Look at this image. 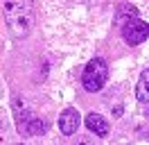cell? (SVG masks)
Returning a JSON list of instances; mask_svg holds the SVG:
<instances>
[{
    "instance_id": "cell-9",
    "label": "cell",
    "mask_w": 149,
    "mask_h": 145,
    "mask_svg": "<svg viewBox=\"0 0 149 145\" xmlns=\"http://www.w3.org/2000/svg\"><path fill=\"white\" fill-rule=\"evenodd\" d=\"M74 145H95V141L91 138V136H77Z\"/></svg>"
},
{
    "instance_id": "cell-8",
    "label": "cell",
    "mask_w": 149,
    "mask_h": 145,
    "mask_svg": "<svg viewBox=\"0 0 149 145\" xmlns=\"http://www.w3.org/2000/svg\"><path fill=\"white\" fill-rule=\"evenodd\" d=\"M133 18H138V9L133 7V5H120L118 7V16H115V25L120 27H124L127 23H131Z\"/></svg>"
},
{
    "instance_id": "cell-1",
    "label": "cell",
    "mask_w": 149,
    "mask_h": 145,
    "mask_svg": "<svg viewBox=\"0 0 149 145\" xmlns=\"http://www.w3.org/2000/svg\"><path fill=\"white\" fill-rule=\"evenodd\" d=\"M2 14L11 34L25 39L34 25V0H5Z\"/></svg>"
},
{
    "instance_id": "cell-4",
    "label": "cell",
    "mask_w": 149,
    "mask_h": 145,
    "mask_svg": "<svg viewBox=\"0 0 149 145\" xmlns=\"http://www.w3.org/2000/svg\"><path fill=\"white\" fill-rule=\"evenodd\" d=\"M122 36H124V43L127 45H140L142 41H147L149 25L142 18H133L131 23H127L122 27Z\"/></svg>"
},
{
    "instance_id": "cell-5",
    "label": "cell",
    "mask_w": 149,
    "mask_h": 145,
    "mask_svg": "<svg viewBox=\"0 0 149 145\" xmlns=\"http://www.w3.org/2000/svg\"><path fill=\"white\" fill-rule=\"evenodd\" d=\"M81 122V116L77 109H63L61 116H59V132L63 136H72L77 134V127Z\"/></svg>"
},
{
    "instance_id": "cell-10",
    "label": "cell",
    "mask_w": 149,
    "mask_h": 145,
    "mask_svg": "<svg viewBox=\"0 0 149 145\" xmlns=\"http://www.w3.org/2000/svg\"><path fill=\"white\" fill-rule=\"evenodd\" d=\"M147 116H149V109H147Z\"/></svg>"
},
{
    "instance_id": "cell-7",
    "label": "cell",
    "mask_w": 149,
    "mask_h": 145,
    "mask_svg": "<svg viewBox=\"0 0 149 145\" xmlns=\"http://www.w3.org/2000/svg\"><path fill=\"white\" fill-rule=\"evenodd\" d=\"M136 100L140 104H149V68L142 70L138 84H136Z\"/></svg>"
},
{
    "instance_id": "cell-3",
    "label": "cell",
    "mask_w": 149,
    "mask_h": 145,
    "mask_svg": "<svg viewBox=\"0 0 149 145\" xmlns=\"http://www.w3.org/2000/svg\"><path fill=\"white\" fill-rule=\"evenodd\" d=\"M14 116H16V125H18V132L23 136H41L45 132V122L36 118L29 109H20L18 102L14 107Z\"/></svg>"
},
{
    "instance_id": "cell-2",
    "label": "cell",
    "mask_w": 149,
    "mask_h": 145,
    "mask_svg": "<svg viewBox=\"0 0 149 145\" xmlns=\"http://www.w3.org/2000/svg\"><path fill=\"white\" fill-rule=\"evenodd\" d=\"M106 80H109V63L104 61L102 57H93L91 61L86 63L84 72H81L84 89L91 91V93H97V91H102Z\"/></svg>"
},
{
    "instance_id": "cell-6",
    "label": "cell",
    "mask_w": 149,
    "mask_h": 145,
    "mask_svg": "<svg viewBox=\"0 0 149 145\" xmlns=\"http://www.w3.org/2000/svg\"><path fill=\"white\" fill-rule=\"evenodd\" d=\"M86 127H88L95 136H100V138L109 136V122H106V118L100 116V113H88V116H86Z\"/></svg>"
}]
</instances>
